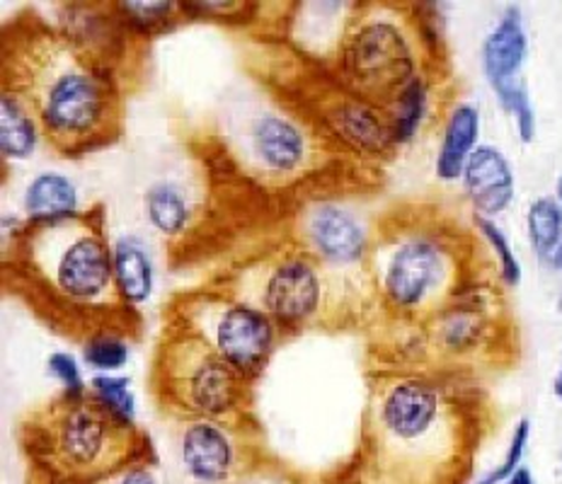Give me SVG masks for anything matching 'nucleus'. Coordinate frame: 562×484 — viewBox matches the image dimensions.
I'll list each match as a JSON object with an SVG mask.
<instances>
[{"instance_id": "obj_2", "label": "nucleus", "mask_w": 562, "mask_h": 484, "mask_svg": "<svg viewBox=\"0 0 562 484\" xmlns=\"http://www.w3.org/2000/svg\"><path fill=\"white\" fill-rule=\"evenodd\" d=\"M3 289L74 345L100 337L132 345L144 337V315L116 283L102 204L56 221L18 223L5 233Z\"/></svg>"}, {"instance_id": "obj_25", "label": "nucleus", "mask_w": 562, "mask_h": 484, "mask_svg": "<svg viewBox=\"0 0 562 484\" xmlns=\"http://www.w3.org/2000/svg\"><path fill=\"white\" fill-rule=\"evenodd\" d=\"M529 441H531V421L524 417L517 421V427H514L505 458L499 460V465L492 468L487 475L480 477L475 484H505L514 472L524 465V455L529 451Z\"/></svg>"}, {"instance_id": "obj_13", "label": "nucleus", "mask_w": 562, "mask_h": 484, "mask_svg": "<svg viewBox=\"0 0 562 484\" xmlns=\"http://www.w3.org/2000/svg\"><path fill=\"white\" fill-rule=\"evenodd\" d=\"M463 194L473 209V216L495 221L507 211L517 194V175L509 158L497 146L480 144L468 160L463 177Z\"/></svg>"}, {"instance_id": "obj_24", "label": "nucleus", "mask_w": 562, "mask_h": 484, "mask_svg": "<svg viewBox=\"0 0 562 484\" xmlns=\"http://www.w3.org/2000/svg\"><path fill=\"white\" fill-rule=\"evenodd\" d=\"M492 92H495L499 108L512 116L521 144H531L538 132V122H536V110H533V102L526 82L514 80V82H507V86L495 88Z\"/></svg>"}, {"instance_id": "obj_9", "label": "nucleus", "mask_w": 562, "mask_h": 484, "mask_svg": "<svg viewBox=\"0 0 562 484\" xmlns=\"http://www.w3.org/2000/svg\"><path fill=\"white\" fill-rule=\"evenodd\" d=\"M162 317L190 329L255 381H260L269 359L286 341L265 313L214 283L175 291L162 305Z\"/></svg>"}, {"instance_id": "obj_3", "label": "nucleus", "mask_w": 562, "mask_h": 484, "mask_svg": "<svg viewBox=\"0 0 562 484\" xmlns=\"http://www.w3.org/2000/svg\"><path fill=\"white\" fill-rule=\"evenodd\" d=\"M0 88L25 104L58 158L92 156L126 132L124 78L34 8L3 22Z\"/></svg>"}, {"instance_id": "obj_6", "label": "nucleus", "mask_w": 562, "mask_h": 484, "mask_svg": "<svg viewBox=\"0 0 562 484\" xmlns=\"http://www.w3.org/2000/svg\"><path fill=\"white\" fill-rule=\"evenodd\" d=\"M18 443L30 472L98 484L134 463L156 460L146 429L124 419L90 393L74 397L58 393L32 407L18 424Z\"/></svg>"}, {"instance_id": "obj_29", "label": "nucleus", "mask_w": 562, "mask_h": 484, "mask_svg": "<svg viewBox=\"0 0 562 484\" xmlns=\"http://www.w3.org/2000/svg\"><path fill=\"white\" fill-rule=\"evenodd\" d=\"M98 484H158L156 460H144V463L128 465V468L114 472L112 477L102 480Z\"/></svg>"}, {"instance_id": "obj_27", "label": "nucleus", "mask_w": 562, "mask_h": 484, "mask_svg": "<svg viewBox=\"0 0 562 484\" xmlns=\"http://www.w3.org/2000/svg\"><path fill=\"white\" fill-rule=\"evenodd\" d=\"M128 341L116 339V337H100L92 339L83 347V359L92 369L100 371H114L122 369L128 361Z\"/></svg>"}, {"instance_id": "obj_12", "label": "nucleus", "mask_w": 562, "mask_h": 484, "mask_svg": "<svg viewBox=\"0 0 562 484\" xmlns=\"http://www.w3.org/2000/svg\"><path fill=\"white\" fill-rule=\"evenodd\" d=\"M182 465L199 484H240L269 463L262 429H236L218 421L182 424Z\"/></svg>"}, {"instance_id": "obj_23", "label": "nucleus", "mask_w": 562, "mask_h": 484, "mask_svg": "<svg viewBox=\"0 0 562 484\" xmlns=\"http://www.w3.org/2000/svg\"><path fill=\"white\" fill-rule=\"evenodd\" d=\"M473 226H475L477 238L487 245L492 259H495V271L502 286L517 289L521 283V262L517 252H514L507 233L502 230L492 218L473 216Z\"/></svg>"}, {"instance_id": "obj_26", "label": "nucleus", "mask_w": 562, "mask_h": 484, "mask_svg": "<svg viewBox=\"0 0 562 484\" xmlns=\"http://www.w3.org/2000/svg\"><path fill=\"white\" fill-rule=\"evenodd\" d=\"M90 393L95 395L102 405H108L116 415L124 419H134V397L128 391L126 378L116 375H98L90 381Z\"/></svg>"}, {"instance_id": "obj_4", "label": "nucleus", "mask_w": 562, "mask_h": 484, "mask_svg": "<svg viewBox=\"0 0 562 484\" xmlns=\"http://www.w3.org/2000/svg\"><path fill=\"white\" fill-rule=\"evenodd\" d=\"M473 257L468 233L437 211H383L367 262L376 313L393 325H425L468 283L480 281Z\"/></svg>"}, {"instance_id": "obj_30", "label": "nucleus", "mask_w": 562, "mask_h": 484, "mask_svg": "<svg viewBox=\"0 0 562 484\" xmlns=\"http://www.w3.org/2000/svg\"><path fill=\"white\" fill-rule=\"evenodd\" d=\"M505 484H536V477H533V472L529 468L521 465Z\"/></svg>"}, {"instance_id": "obj_11", "label": "nucleus", "mask_w": 562, "mask_h": 484, "mask_svg": "<svg viewBox=\"0 0 562 484\" xmlns=\"http://www.w3.org/2000/svg\"><path fill=\"white\" fill-rule=\"evenodd\" d=\"M417 329L415 357L437 353L443 371H463L471 359L502 351L497 347H505L512 333L502 293L485 279L468 283Z\"/></svg>"}, {"instance_id": "obj_19", "label": "nucleus", "mask_w": 562, "mask_h": 484, "mask_svg": "<svg viewBox=\"0 0 562 484\" xmlns=\"http://www.w3.org/2000/svg\"><path fill=\"white\" fill-rule=\"evenodd\" d=\"M40 126L13 92L0 90V153L3 160H25L40 138Z\"/></svg>"}, {"instance_id": "obj_16", "label": "nucleus", "mask_w": 562, "mask_h": 484, "mask_svg": "<svg viewBox=\"0 0 562 484\" xmlns=\"http://www.w3.org/2000/svg\"><path fill=\"white\" fill-rule=\"evenodd\" d=\"M480 110L471 102H456L447 112L441 128L435 172L441 182H456L463 177L468 160L480 146Z\"/></svg>"}, {"instance_id": "obj_1", "label": "nucleus", "mask_w": 562, "mask_h": 484, "mask_svg": "<svg viewBox=\"0 0 562 484\" xmlns=\"http://www.w3.org/2000/svg\"><path fill=\"white\" fill-rule=\"evenodd\" d=\"M355 451L327 484H465L485 403L465 371L371 365Z\"/></svg>"}, {"instance_id": "obj_21", "label": "nucleus", "mask_w": 562, "mask_h": 484, "mask_svg": "<svg viewBox=\"0 0 562 484\" xmlns=\"http://www.w3.org/2000/svg\"><path fill=\"white\" fill-rule=\"evenodd\" d=\"M526 235L533 255L548 264V259L562 243V206L555 196H536L526 209Z\"/></svg>"}, {"instance_id": "obj_10", "label": "nucleus", "mask_w": 562, "mask_h": 484, "mask_svg": "<svg viewBox=\"0 0 562 484\" xmlns=\"http://www.w3.org/2000/svg\"><path fill=\"white\" fill-rule=\"evenodd\" d=\"M364 182H345L303 194L284 223V238L315 262L333 269H364L369 262L376 218L361 211L357 192Z\"/></svg>"}, {"instance_id": "obj_17", "label": "nucleus", "mask_w": 562, "mask_h": 484, "mask_svg": "<svg viewBox=\"0 0 562 484\" xmlns=\"http://www.w3.org/2000/svg\"><path fill=\"white\" fill-rule=\"evenodd\" d=\"M435 76H422L385 110L397 148L413 144L429 120L431 102H435Z\"/></svg>"}, {"instance_id": "obj_34", "label": "nucleus", "mask_w": 562, "mask_h": 484, "mask_svg": "<svg viewBox=\"0 0 562 484\" xmlns=\"http://www.w3.org/2000/svg\"><path fill=\"white\" fill-rule=\"evenodd\" d=\"M555 199H558V204L562 206V172H560V177H558V182H555V194H553Z\"/></svg>"}, {"instance_id": "obj_15", "label": "nucleus", "mask_w": 562, "mask_h": 484, "mask_svg": "<svg viewBox=\"0 0 562 484\" xmlns=\"http://www.w3.org/2000/svg\"><path fill=\"white\" fill-rule=\"evenodd\" d=\"M146 218L160 238H166L170 255H178L190 243L196 226V209L180 184L160 180L146 189Z\"/></svg>"}, {"instance_id": "obj_31", "label": "nucleus", "mask_w": 562, "mask_h": 484, "mask_svg": "<svg viewBox=\"0 0 562 484\" xmlns=\"http://www.w3.org/2000/svg\"><path fill=\"white\" fill-rule=\"evenodd\" d=\"M30 484H76V482H61V480H52V477L37 475V472H30Z\"/></svg>"}, {"instance_id": "obj_28", "label": "nucleus", "mask_w": 562, "mask_h": 484, "mask_svg": "<svg viewBox=\"0 0 562 484\" xmlns=\"http://www.w3.org/2000/svg\"><path fill=\"white\" fill-rule=\"evenodd\" d=\"M49 371L58 378V383L64 385V393L80 397L88 393V385L83 383V375H80V369L76 359L66 351H56L49 357Z\"/></svg>"}, {"instance_id": "obj_20", "label": "nucleus", "mask_w": 562, "mask_h": 484, "mask_svg": "<svg viewBox=\"0 0 562 484\" xmlns=\"http://www.w3.org/2000/svg\"><path fill=\"white\" fill-rule=\"evenodd\" d=\"M114 269L124 299L138 308V303H144L154 289V271H150L148 257L136 238L114 243Z\"/></svg>"}, {"instance_id": "obj_22", "label": "nucleus", "mask_w": 562, "mask_h": 484, "mask_svg": "<svg viewBox=\"0 0 562 484\" xmlns=\"http://www.w3.org/2000/svg\"><path fill=\"white\" fill-rule=\"evenodd\" d=\"M114 10L124 25L146 42L187 22L182 3H114Z\"/></svg>"}, {"instance_id": "obj_36", "label": "nucleus", "mask_w": 562, "mask_h": 484, "mask_svg": "<svg viewBox=\"0 0 562 484\" xmlns=\"http://www.w3.org/2000/svg\"><path fill=\"white\" fill-rule=\"evenodd\" d=\"M560 468H562V451H560Z\"/></svg>"}, {"instance_id": "obj_18", "label": "nucleus", "mask_w": 562, "mask_h": 484, "mask_svg": "<svg viewBox=\"0 0 562 484\" xmlns=\"http://www.w3.org/2000/svg\"><path fill=\"white\" fill-rule=\"evenodd\" d=\"M76 211L78 194L68 177L56 172H42L30 182L25 192L27 221H56L74 216Z\"/></svg>"}, {"instance_id": "obj_7", "label": "nucleus", "mask_w": 562, "mask_h": 484, "mask_svg": "<svg viewBox=\"0 0 562 484\" xmlns=\"http://www.w3.org/2000/svg\"><path fill=\"white\" fill-rule=\"evenodd\" d=\"M419 25L417 3H351L335 49L323 68L379 110H389L422 76L439 78Z\"/></svg>"}, {"instance_id": "obj_8", "label": "nucleus", "mask_w": 562, "mask_h": 484, "mask_svg": "<svg viewBox=\"0 0 562 484\" xmlns=\"http://www.w3.org/2000/svg\"><path fill=\"white\" fill-rule=\"evenodd\" d=\"M257 381L226 361L204 339L162 317L150 353L148 393L172 421H218L236 429H260L255 415Z\"/></svg>"}, {"instance_id": "obj_35", "label": "nucleus", "mask_w": 562, "mask_h": 484, "mask_svg": "<svg viewBox=\"0 0 562 484\" xmlns=\"http://www.w3.org/2000/svg\"><path fill=\"white\" fill-rule=\"evenodd\" d=\"M555 308H558V313L562 315V291L558 293V299H555Z\"/></svg>"}, {"instance_id": "obj_5", "label": "nucleus", "mask_w": 562, "mask_h": 484, "mask_svg": "<svg viewBox=\"0 0 562 484\" xmlns=\"http://www.w3.org/2000/svg\"><path fill=\"white\" fill-rule=\"evenodd\" d=\"M206 283L265 313L286 339L311 329L359 327L376 311L367 267H325L284 238L216 271Z\"/></svg>"}, {"instance_id": "obj_33", "label": "nucleus", "mask_w": 562, "mask_h": 484, "mask_svg": "<svg viewBox=\"0 0 562 484\" xmlns=\"http://www.w3.org/2000/svg\"><path fill=\"white\" fill-rule=\"evenodd\" d=\"M553 395L562 403V365H560V371L553 378Z\"/></svg>"}, {"instance_id": "obj_14", "label": "nucleus", "mask_w": 562, "mask_h": 484, "mask_svg": "<svg viewBox=\"0 0 562 484\" xmlns=\"http://www.w3.org/2000/svg\"><path fill=\"white\" fill-rule=\"evenodd\" d=\"M529 58V32L519 5H507L480 46L483 74L495 90L507 82L521 80V70Z\"/></svg>"}, {"instance_id": "obj_32", "label": "nucleus", "mask_w": 562, "mask_h": 484, "mask_svg": "<svg viewBox=\"0 0 562 484\" xmlns=\"http://www.w3.org/2000/svg\"><path fill=\"white\" fill-rule=\"evenodd\" d=\"M548 267H553L555 271H562V243H560L558 250L553 252V257L548 259Z\"/></svg>"}]
</instances>
